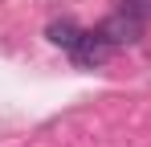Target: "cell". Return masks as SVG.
I'll return each mask as SVG.
<instances>
[{
    "label": "cell",
    "mask_w": 151,
    "mask_h": 147,
    "mask_svg": "<svg viewBox=\"0 0 151 147\" xmlns=\"http://www.w3.org/2000/svg\"><path fill=\"white\" fill-rule=\"evenodd\" d=\"M114 53V45L106 41V33L102 29H82V37H78V45L70 49V57H74L78 70H98L102 61Z\"/></svg>",
    "instance_id": "6da1fadb"
},
{
    "label": "cell",
    "mask_w": 151,
    "mask_h": 147,
    "mask_svg": "<svg viewBox=\"0 0 151 147\" xmlns=\"http://www.w3.org/2000/svg\"><path fill=\"white\" fill-rule=\"evenodd\" d=\"M102 33H106V41L119 49V45H135L139 37H143V21H135V17H127V12H114L110 21L98 24Z\"/></svg>",
    "instance_id": "7a4b0ae2"
},
{
    "label": "cell",
    "mask_w": 151,
    "mask_h": 147,
    "mask_svg": "<svg viewBox=\"0 0 151 147\" xmlns=\"http://www.w3.org/2000/svg\"><path fill=\"white\" fill-rule=\"evenodd\" d=\"M45 37H49L53 45H61V49H74V45H78V37H82V29H78L70 17H61V21H53L49 29H45Z\"/></svg>",
    "instance_id": "3957f363"
},
{
    "label": "cell",
    "mask_w": 151,
    "mask_h": 147,
    "mask_svg": "<svg viewBox=\"0 0 151 147\" xmlns=\"http://www.w3.org/2000/svg\"><path fill=\"white\" fill-rule=\"evenodd\" d=\"M119 12H127V17H135V21H151V0H119Z\"/></svg>",
    "instance_id": "277c9868"
}]
</instances>
